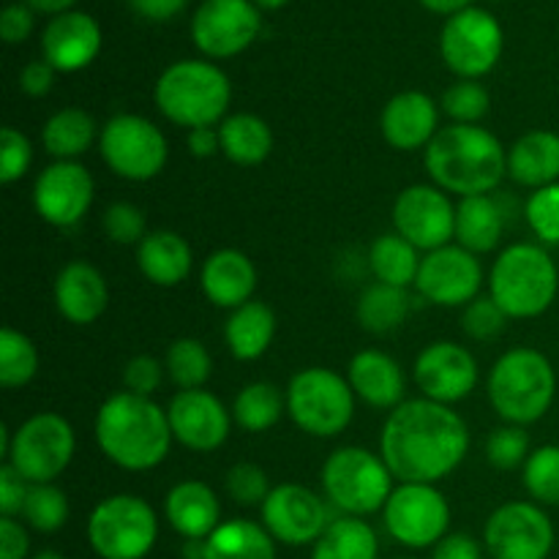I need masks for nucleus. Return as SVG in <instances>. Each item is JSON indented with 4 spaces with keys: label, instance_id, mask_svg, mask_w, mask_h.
<instances>
[{
    "label": "nucleus",
    "instance_id": "bf43d9fd",
    "mask_svg": "<svg viewBox=\"0 0 559 559\" xmlns=\"http://www.w3.org/2000/svg\"><path fill=\"white\" fill-rule=\"evenodd\" d=\"M129 3L131 9H134L140 16H145V20L164 22L169 20V16L180 14L189 0H129Z\"/></svg>",
    "mask_w": 559,
    "mask_h": 559
},
{
    "label": "nucleus",
    "instance_id": "412c9836",
    "mask_svg": "<svg viewBox=\"0 0 559 559\" xmlns=\"http://www.w3.org/2000/svg\"><path fill=\"white\" fill-rule=\"evenodd\" d=\"M173 437L197 453H213L227 442L233 413L211 391H178L167 407Z\"/></svg>",
    "mask_w": 559,
    "mask_h": 559
},
{
    "label": "nucleus",
    "instance_id": "f3484780",
    "mask_svg": "<svg viewBox=\"0 0 559 559\" xmlns=\"http://www.w3.org/2000/svg\"><path fill=\"white\" fill-rule=\"evenodd\" d=\"M260 9L251 0H205L191 20V38L207 58H235L260 36Z\"/></svg>",
    "mask_w": 559,
    "mask_h": 559
},
{
    "label": "nucleus",
    "instance_id": "ddd939ff",
    "mask_svg": "<svg viewBox=\"0 0 559 559\" xmlns=\"http://www.w3.org/2000/svg\"><path fill=\"white\" fill-rule=\"evenodd\" d=\"M442 58L448 69L462 80H478L489 74L502 55V27L489 11L464 9L442 27Z\"/></svg>",
    "mask_w": 559,
    "mask_h": 559
},
{
    "label": "nucleus",
    "instance_id": "4d7b16f0",
    "mask_svg": "<svg viewBox=\"0 0 559 559\" xmlns=\"http://www.w3.org/2000/svg\"><path fill=\"white\" fill-rule=\"evenodd\" d=\"M431 559H480V546L473 535L451 533L435 546Z\"/></svg>",
    "mask_w": 559,
    "mask_h": 559
},
{
    "label": "nucleus",
    "instance_id": "58836bf2",
    "mask_svg": "<svg viewBox=\"0 0 559 559\" xmlns=\"http://www.w3.org/2000/svg\"><path fill=\"white\" fill-rule=\"evenodd\" d=\"M164 369H167L173 385H178L180 391H197L211 380L213 358L200 338H178V342L169 344Z\"/></svg>",
    "mask_w": 559,
    "mask_h": 559
},
{
    "label": "nucleus",
    "instance_id": "c9c22d12",
    "mask_svg": "<svg viewBox=\"0 0 559 559\" xmlns=\"http://www.w3.org/2000/svg\"><path fill=\"white\" fill-rule=\"evenodd\" d=\"M420 260L409 240H404L399 233H385L371 243L369 251V267L374 273L377 282L391 284V287L407 289L409 284H415L420 271Z\"/></svg>",
    "mask_w": 559,
    "mask_h": 559
},
{
    "label": "nucleus",
    "instance_id": "bb28decb",
    "mask_svg": "<svg viewBox=\"0 0 559 559\" xmlns=\"http://www.w3.org/2000/svg\"><path fill=\"white\" fill-rule=\"evenodd\" d=\"M347 380L355 396L377 409H396L404 402V371L399 360L382 349H360L349 360Z\"/></svg>",
    "mask_w": 559,
    "mask_h": 559
},
{
    "label": "nucleus",
    "instance_id": "0eeeda50",
    "mask_svg": "<svg viewBox=\"0 0 559 559\" xmlns=\"http://www.w3.org/2000/svg\"><path fill=\"white\" fill-rule=\"evenodd\" d=\"M320 478L328 500L355 519L382 511L393 495V473L385 459L358 445L333 451L322 464Z\"/></svg>",
    "mask_w": 559,
    "mask_h": 559
},
{
    "label": "nucleus",
    "instance_id": "b1692460",
    "mask_svg": "<svg viewBox=\"0 0 559 559\" xmlns=\"http://www.w3.org/2000/svg\"><path fill=\"white\" fill-rule=\"evenodd\" d=\"M55 306L71 325H91L107 311L109 287L102 271L85 260L63 265L55 276Z\"/></svg>",
    "mask_w": 559,
    "mask_h": 559
},
{
    "label": "nucleus",
    "instance_id": "e2e57ef3",
    "mask_svg": "<svg viewBox=\"0 0 559 559\" xmlns=\"http://www.w3.org/2000/svg\"><path fill=\"white\" fill-rule=\"evenodd\" d=\"M254 3H257V9H282L287 0H254Z\"/></svg>",
    "mask_w": 559,
    "mask_h": 559
},
{
    "label": "nucleus",
    "instance_id": "f03ea898",
    "mask_svg": "<svg viewBox=\"0 0 559 559\" xmlns=\"http://www.w3.org/2000/svg\"><path fill=\"white\" fill-rule=\"evenodd\" d=\"M173 426L167 409L151 396L120 391L96 413V442L104 456L126 473H147L169 456Z\"/></svg>",
    "mask_w": 559,
    "mask_h": 559
},
{
    "label": "nucleus",
    "instance_id": "f8f14e48",
    "mask_svg": "<svg viewBox=\"0 0 559 559\" xmlns=\"http://www.w3.org/2000/svg\"><path fill=\"white\" fill-rule=\"evenodd\" d=\"M388 535L407 549H429L448 535L451 506L431 484H399L382 508Z\"/></svg>",
    "mask_w": 559,
    "mask_h": 559
},
{
    "label": "nucleus",
    "instance_id": "052dcab7",
    "mask_svg": "<svg viewBox=\"0 0 559 559\" xmlns=\"http://www.w3.org/2000/svg\"><path fill=\"white\" fill-rule=\"evenodd\" d=\"M420 3L426 5L429 11H435V14H459V11L469 9V3L473 0H420Z\"/></svg>",
    "mask_w": 559,
    "mask_h": 559
},
{
    "label": "nucleus",
    "instance_id": "39448f33",
    "mask_svg": "<svg viewBox=\"0 0 559 559\" xmlns=\"http://www.w3.org/2000/svg\"><path fill=\"white\" fill-rule=\"evenodd\" d=\"M559 293V271L544 246L513 243L502 249L489 273V295L508 320H533L551 309Z\"/></svg>",
    "mask_w": 559,
    "mask_h": 559
},
{
    "label": "nucleus",
    "instance_id": "9b49d317",
    "mask_svg": "<svg viewBox=\"0 0 559 559\" xmlns=\"http://www.w3.org/2000/svg\"><path fill=\"white\" fill-rule=\"evenodd\" d=\"M98 153L118 178L145 183L167 167L169 145L153 120L120 112L102 126Z\"/></svg>",
    "mask_w": 559,
    "mask_h": 559
},
{
    "label": "nucleus",
    "instance_id": "393cba45",
    "mask_svg": "<svg viewBox=\"0 0 559 559\" xmlns=\"http://www.w3.org/2000/svg\"><path fill=\"white\" fill-rule=\"evenodd\" d=\"M200 284L205 298L218 309H240L257 289V267L243 251L218 249L202 262Z\"/></svg>",
    "mask_w": 559,
    "mask_h": 559
},
{
    "label": "nucleus",
    "instance_id": "20e7f679",
    "mask_svg": "<svg viewBox=\"0 0 559 559\" xmlns=\"http://www.w3.org/2000/svg\"><path fill=\"white\" fill-rule=\"evenodd\" d=\"M489 402L513 426L538 424L557 396V374L540 349L513 347L489 371Z\"/></svg>",
    "mask_w": 559,
    "mask_h": 559
},
{
    "label": "nucleus",
    "instance_id": "a878e982",
    "mask_svg": "<svg viewBox=\"0 0 559 559\" xmlns=\"http://www.w3.org/2000/svg\"><path fill=\"white\" fill-rule=\"evenodd\" d=\"M164 516L186 540H207L222 524V502L202 480H183L167 491Z\"/></svg>",
    "mask_w": 559,
    "mask_h": 559
},
{
    "label": "nucleus",
    "instance_id": "7ed1b4c3",
    "mask_svg": "<svg viewBox=\"0 0 559 559\" xmlns=\"http://www.w3.org/2000/svg\"><path fill=\"white\" fill-rule=\"evenodd\" d=\"M424 164L445 194H491L508 175V151L489 129L451 123L429 142Z\"/></svg>",
    "mask_w": 559,
    "mask_h": 559
},
{
    "label": "nucleus",
    "instance_id": "09e8293b",
    "mask_svg": "<svg viewBox=\"0 0 559 559\" xmlns=\"http://www.w3.org/2000/svg\"><path fill=\"white\" fill-rule=\"evenodd\" d=\"M33 162V145L20 129L5 126L0 131V183L11 186L25 178Z\"/></svg>",
    "mask_w": 559,
    "mask_h": 559
},
{
    "label": "nucleus",
    "instance_id": "cd10ccee",
    "mask_svg": "<svg viewBox=\"0 0 559 559\" xmlns=\"http://www.w3.org/2000/svg\"><path fill=\"white\" fill-rule=\"evenodd\" d=\"M136 265L142 276L156 287H178L191 276L194 254L183 235L173 229H156L136 246Z\"/></svg>",
    "mask_w": 559,
    "mask_h": 559
},
{
    "label": "nucleus",
    "instance_id": "7c9ffc66",
    "mask_svg": "<svg viewBox=\"0 0 559 559\" xmlns=\"http://www.w3.org/2000/svg\"><path fill=\"white\" fill-rule=\"evenodd\" d=\"M273 336H276V314L262 300H249L235 309L224 325V342L229 353L243 364L262 358L273 344Z\"/></svg>",
    "mask_w": 559,
    "mask_h": 559
},
{
    "label": "nucleus",
    "instance_id": "79ce46f5",
    "mask_svg": "<svg viewBox=\"0 0 559 559\" xmlns=\"http://www.w3.org/2000/svg\"><path fill=\"white\" fill-rule=\"evenodd\" d=\"M522 480L538 506H559V445H544L530 453Z\"/></svg>",
    "mask_w": 559,
    "mask_h": 559
},
{
    "label": "nucleus",
    "instance_id": "6e6d98bb",
    "mask_svg": "<svg viewBox=\"0 0 559 559\" xmlns=\"http://www.w3.org/2000/svg\"><path fill=\"white\" fill-rule=\"evenodd\" d=\"M55 85V69L47 63V60H33L22 69L20 74V87L33 98H41L52 91Z\"/></svg>",
    "mask_w": 559,
    "mask_h": 559
},
{
    "label": "nucleus",
    "instance_id": "4be33fe9",
    "mask_svg": "<svg viewBox=\"0 0 559 559\" xmlns=\"http://www.w3.org/2000/svg\"><path fill=\"white\" fill-rule=\"evenodd\" d=\"M41 49L44 60L55 71L74 74L96 60L98 49H102V27L82 11H66L44 27Z\"/></svg>",
    "mask_w": 559,
    "mask_h": 559
},
{
    "label": "nucleus",
    "instance_id": "1a4fd4ad",
    "mask_svg": "<svg viewBox=\"0 0 559 559\" xmlns=\"http://www.w3.org/2000/svg\"><path fill=\"white\" fill-rule=\"evenodd\" d=\"M156 538V511L136 495L107 497L87 519V540L102 559H142L151 555Z\"/></svg>",
    "mask_w": 559,
    "mask_h": 559
},
{
    "label": "nucleus",
    "instance_id": "de8ad7c7",
    "mask_svg": "<svg viewBox=\"0 0 559 559\" xmlns=\"http://www.w3.org/2000/svg\"><path fill=\"white\" fill-rule=\"evenodd\" d=\"M224 484H227V495L243 508L262 506V502L267 500V495L273 491L265 469L249 462L235 464L227 473V480H224Z\"/></svg>",
    "mask_w": 559,
    "mask_h": 559
},
{
    "label": "nucleus",
    "instance_id": "2eb2a0df",
    "mask_svg": "<svg viewBox=\"0 0 559 559\" xmlns=\"http://www.w3.org/2000/svg\"><path fill=\"white\" fill-rule=\"evenodd\" d=\"M393 229L429 254L456 240V205L437 186H407L393 202Z\"/></svg>",
    "mask_w": 559,
    "mask_h": 559
},
{
    "label": "nucleus",
    "instance_id": "473e14b6",
    "mask_svg": "<svg viewBox=\"0 0 559 559\" xmlns=\"http://www.w3.org/2000/svg\"><path fill=\"white\" fill-rule=\"evenodd\" d=\"M205 559H276V544L262 524L233 519L205 540Z\"/></svg>",
    "mask_w": 559,
    "mask_h": 559
},
{
    "label": "nucleus",
    "instance_id": "72a5a7b5",
    "mask_svg": "<svg viewBox=\"0 0 559 559\" xmlns=\"http://www.w3.org/2000/svg\"><path fill=\"white\" fill-rule=\"evenodd\" d=\"M98 134L102 131L96 129V120L85 109L63 107L44 123L41 142L44 151L58 162H74L93 145Z\"/></svg>",
    "mask_w": 559,
    "mask_h": 559
},
{
    "label": "nucleus",
    "instance_id": "f704fd0d",
    "mask_svg": "<svg viewBox=\"0 0 559 559\" xmlns=\"http://www.w3.org/2000/svg\"><path fill=\"white\" fill-rule=\"evenodd\" d=\"M380 540L371 524L364 519L342 516L328 524L322 538L314 544L311 559H377Z\"/></svg>",
    "mask_w": 559,
    "mask_h": 559
},
{
    "label": "nucleus",
    "instance_id": "5701e85b",
    "mask_svg": "<svg viewBox=\"0 0 559 559\" xmlns=\"http://www.w3.org/2000/svg\"><path fill=\"white\" fill-rule=\"evenodd\" d=\"M382 136L396 151L429 147L440 131V112L435 98L420 91H404L385 104L380 118Z\"/></svg>",
    "mask_w": 559,
    "mask_h": 559
},
{
    "label": "nucleus",
    "instance_id": "4c0bfd02",
    "mask_svg": "<svg viewBox=\"0 0 559 559\" xmlns=\"http://www.w3.org/2000/svg\"><path fill=\"white\" fill-rule=\"evenodd\" d=\"M287 407V393L273 382H249L233 402V420L243 431L260 435L282 420Z\"/></svg>",
    "mask_w": 559,
    "mask_h": 559
},
{
    "label": "nucleus",
    "instance_id": "13d9d810",
    "mask_svg": "<svg viewBox=\"0 0 559 559\" xmlns=\"http://www.w3.org/2000/svg\"><path fill=\"white\" fill-rule=\"evenodd\" d=\"M186 145H189L191 156L211 158L222 151V136H218V129H213V126H202V129L189 131V136H186Z\"/></svg>",
    "mask_w": 559,
    "mask_h": 559
},
{
    "label": "nucleus",
    "instance_id": "e433bc0d",
    "mask_svg": "<svg viewBox=\"0 0 559 559\" xmlns=\"http://www.w3.org/2000/svg\"><path fill=\"white\" fill-rule=\"evenodd\" d=\"M407 317H409L407 289L374 282L360 293L358 322L364 325V331L374 333V336H388V333L399 331Z\"/></svg>",
    "mask_w": 559,
    "mask_h": 559
},
{
    "label": "nucleus",
    "instance_id": "dca6fc26",
    "mask_svg": "<svg viewBox=\"0 0 559 559\" xmlns=\"http://www.w3.org/2000/svg\"><path fill=\"white\" fill-rule=\"evenodd\" d=\"M420 298L442 309L473 304L484 287V265L478 254L462 249L459 243H448L442 249L429 251L420 260L418 278H415Z\"/></svg>",
    "mask_w": 559,
    "mask_h": 559
},
{
    "label": "nucleus",
    "instance_id": "c85d7f7f",
    "mask_svg": "<svg viewBox=\"0 0 559 559\" xmlns=\"http://www.w3.org/2000/svg\"><path fill=\"white\" fill-rule=\"evenodd\" d=\"M508 175L519 186L544 189L559 180V134L535 129L519 136L508 151Z\"/></svg>",
    "mask_w": 559,
    "mask_h": 559
},
{
    "label": "nucleus",
    "instance_id": "c756f323",
    "mask_svg": "<svg viewBox=\"0 0 559 559\" xmlns=\"http://www.w3.org/2000/svg\"><path fill=\"white\" fill-rule=\"evenodd\" d=\"M506 233V211L491 194L462 197L456 205V243L473 254H489Z\"/></svg>",
    "mask_w": 559,
    "mask_h": 559
},
{
    "label": "nucleus",
    "instance_id": "ea45409f",
    "mask_svg": "<svg viewBox=\"0 0 559 559\" xmlns=\"http://www.w3.org/2000/svg\"><path fill=\"white\" fill-rule=\"evenodd\" d=\"M38 371V349L16 328L0 331V385L5 391L25 388Z\"/></svg>",
    "mask_w": 559,
    "mask_h": 559
},
{
    "label": "nucleus",
    "instance_id": "37998d69",
    "mask_svg": "<svg viewBox=\"0 0 559 559\" xmlns=\"http://www.w3.org/2000/svg\"><path fill=\"white\" fill-rule=\"evenodd\" d=\"M491 98L489 91L478 80H462L451 85L442 96V109L453 123L478 126L489 115Z\"/></svg>",
    "mask_w": 559,
    "mask_h": 559
},
{
    "label": "nucleus",
    "instance_id": "680f3d73",
    "mask_svg": "<svg viewBox=\"0 0 559 559\" xmlns=\"http://www.w3.org/2000/svg\"><path fill=\"white\" fill-rule=\"evenodd\" d=\"M25 3L31 5V9L41 11V14L60 16V14H66V11H69L76 0H25Z\"/></svg>",
    "mask_w": 559,
    "mask_h": 559
},
{
    "label": "nucleus",
    "instance_id": "f257e3e1",
    "mask_svg": "<svg viewBox=\"0 0 559 559\" xmlns=\"http://www.w3.org/2000/svg\"><path fill=\"white\" fill-rule=\"evenodd\" d=\"M469 429L448 404L409 399L391 409L380 435V456L399 484L448 478L467 459Z\"/></svg>",
    "mask_w": 559,
    "mask_h": 559
},
{
    "label": "nucleus",
    "instance_id": "6ab92c4d",
    "mask_svg": "<svg viewBox=\"0 0 559 559\" xmlns=\"http://www.w3.org/2000/svg\"><path fill=\"white\" fill-rule=\"evenodd\" d=\"M91 173L80 162H55L33 183V207L47 224L71 229L93 205Z\"/></svg>",
    "mask_w": 559,
    "mask_h": 559
},
{
    "label": "nucleus",
    "instance_id": "49530a36",
    "mask_svg": "<svg viewBox=\"0 0 559 559\" xmlns=\"http://www.w3.org/2000/svg\"><path fill=\"white\" fill-rule=\"evenodd\" d=\"M102 229L112 243L118 246H140L147 238L145 213L131 202H112L102 216Z\"/></svg>",
    "mask_w": 559,
    "mask_h": 559
},
{
    "label": "nucleus",
    "instance_id": "c03bdc74",
    "mask_svg": "<svg viewBox=\"0 0 559 559\" xmlns=\"http://www.w3.org/2000/svg\"><path fill=\"white\" fill-rule=\"evenodd\" d=\"M524 218L544 246H559V180L535 189L524 205Z\"/></svg>",
    "mask_w": 559,
    "mask_h": 559
},
{
    "label": "nucleus",
    "instance_id": "0e129e2a",
    "mask_svg": "<svg viewBox=\"0 0 559 559\" xmlns=\"http://www.w3.org/2000/svg\"><path fill=\"white\" fill-rule=\"evenodd\" d=\"M31 559H66L63 555H60V551H52V549H44V551H38V555H33Z\"/></svg>",
    "mask_w": 559,
    "mask_h": 559
},
{
    "label": "nucleus",
    "instance_id": "a18cd8bd",
    "mask_svg": "<svg viewBox=\"0 0 559 559\" xmlns=\"http://www.w3.org/2000/svg\"><path fill=\"white\" fill-rule=\"evenodd\" d=\"M486 459L495 469H516L530 459V437L524 426H500L486 440Z\"/></svg>",
    "mask_w": 559,
    "mask_h": 559
},
{
    "label": "nucleus",
    "instance_id": "a211bd4d",
    "mask_svg": "<svg viewBox=\"0 0 559 559\" xmlns=\"http://www.w3.org/2000/svg\"><path fill=\"white\" fill-rule=\"evenodd\" d=\"M262 527L284 546L317 544L328 530V506L317 491L282 484L262 502Z\"/></svg>",
    "mask_w": 559,
    "mask_h": 559
},
{
    "label": "nucleus",
    "instance_id": "a19ab883",
    "mask_svg": "<svg viewBox=\"0 0 559 559\" xmlns=\"http://www.w3.org/2000/svg\"><path fill=\"white\" fill-rule=\"evenodd\" d=\"M22 516L36 533H58L69 519V497L55 484H31Z\"/></svg>",
    "mask_w": 559,
    "mask_h": 559
},
{
    "label": "nucleus",
    "instance_id": "603ef678",
    "mask_svg": "<svg viewBox=\"0 0 559 559\" xmlns=\"http://www.w3.org/2000/svg\"><path fill=\"white\" fill-rule=\"evenodd\" d=\"M27 491H31V484L11 464H3L0 467V516H20L22 508H25Z\"/></svg>",
    "mask_w": 559,
    "mask_h": 559
},
{
    "label": "nucleus",
    "instance_id": "5fc2aeb1",
    "mask_svg": "<svg viewBox=\"0 0 559 559\" xmlns=\"http://www.w3.org/2000/svg\"><path fill=\"white\" fill-rule=\"evenodd\" d=\"M33 31V14L27 5L11 3L5 5L3 16H0V36L9 44H20L31 36Z\"/></svg>",
    "mask_w": 559,
    "mask_h": 559
},
{
    "label": "nucleus",
    "instance_id": "6e6552de",
    "mask_svg": "<svg viewBox=\"0 0 559 559\" xmlns=\"http://www.w3.org/2000/svg\"><path fill=\"white\" fill-rule=\"evenodd\" d=\"M287 413L306 435L338 437L355 418V391L336 371L311 366L289 380Z\"/></svg>",
    "mask_w": 559,
    "mask_h": 559
},
{
    "label": "nucleus",
    "instance_id": "aec40b11",
    "mask_svg": "<svg viewBox=\"0 0 559 559\" xmlns=\"http://www.w3.org/2000/svg\"><path fill=\"white\" fill-rule=\"evenodd\" d=\"M415 385L424 399L451 407L478 388V360L456 342H435L415 358Z\"/></svg>",
    "mask_w": 559,
    "mask_h": 559
},
{
    "label": "nucleus",
    "instance_id": "9d476101",
    "mask_svg": "<svg viewBox=\"0 0 559 559\" xmlns=\"http://www.w3.org/2000/svg\"><path fill=\"white\" fill-rule=\"evenodd\" d=\"M74 451V426L58 413H36L11 431L5 464H11L27 484H52L66 473Z\"/></svg>",
    "mask_w": 559,
    "mask_h": 559
},
{
    "label": "nucleus",
    "instance_id": "4468645a",
    "mask_svg": "<svg viewBox=\"0 0 559 559\" xmlns=\"http://www.w3.org/2000/svg\"><path fill=\"white\" fill-rule=\"evenodd\" d=\"M484 544L495 559H546L555 549V524L535 502H506L486 522Z\"/></svg>",
    "mask_w": 559,
    "mask_h": 559
},
{
    "label": "nucleus",
    "instance_id": "423d86ee",
    "mask_svg": "<svg viewBox=\"0 0 559 559\" xmlns=\"http://www.w3.org/2000/svg\"><path fill=\"white\" fill-rule=\"evenodd\" d=\"M233 87L227 74L207 60H180L156 82V104L164 118L183 129L216 126L227 115Z\"/></svg>",
    "mask_w": 559,
    "mask_h": 559
},
{
    "label": "nucleus",
    "instance_id": "2f4dec72",
    "mask_svg": "<svg viewBox=\"0 0 559 559\" xmlns=\"http://www.w3.org/2000/svg\"><path fill=\"white\" fill-rule=\"evenodd\" d=\"M218 136H222V153L238 167H257L273 151V131L260 115H229L218 126Z\"/></svg>",
    "mask_w": 559,
    "mask_h": 559
},
{
    "label": "nucleus",
    "instance_id": "3c124183",
    "mask_svg": "<svg viewBox=\"0 0 559 559\" xmlns=\"http://www.w3.org/2000/svg\"><path fill=\"white\" fill-rule=\"evenodd\" d=\"M164 374H167V369L153 355H136L126 364L123 388L129 393H136V396H151L153 391H158Z\"/></svg>",
    "mask_w": 559,
    "mask_h": 559
},
{
    "label": "nucleus",
    "instance_id": "864d4df0",
    "mask_svg": "<svg viewBox=\"0 0 559 559\" xmlns=\"http://www.w3.org/2000/svg\"><path fill=\"white\" fill-rule=\"evenodd\" d=\"M31 538L16 519L0 516V559H27Z\"/></svg>",
    "mask_w": 559,
    "mask_h": 559
},
{
    "label": "nucleus",
    "instance_id": "8fccbe9b",
    "mask_svg": "<svg viewBox=\"0 0 559 559\" xmlns=\"http://www.w3.org/2000/svg\"><path fill=\"white\" fill-rule=\"evenodd\" d=\"M462 322L469 338H475V342H491V338H497L506 331L508 314L495 304L491 295H478L473 304H467Z\"/></svg>",
    "mask_w": 559,
    "mask_h": 559
}]
</instances>
